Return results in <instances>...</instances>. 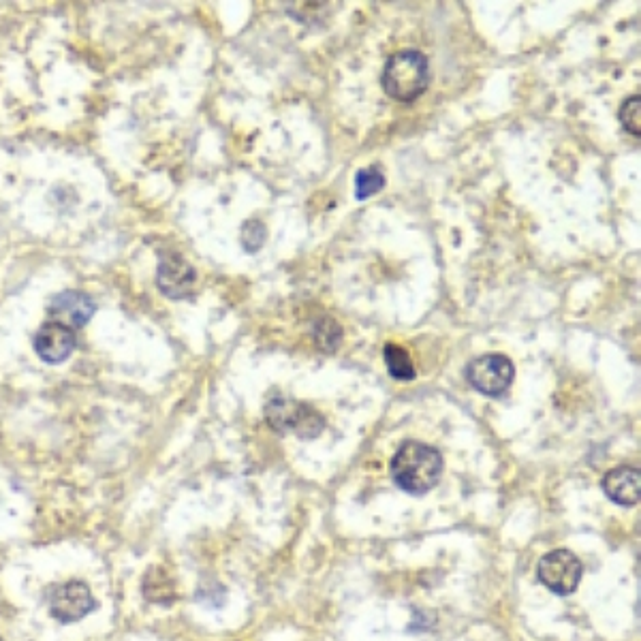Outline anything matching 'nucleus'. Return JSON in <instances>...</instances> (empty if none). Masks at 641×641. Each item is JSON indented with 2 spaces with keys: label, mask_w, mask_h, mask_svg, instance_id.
Returning a JSON list of instances; mask_svg holds the SVG:
<instances>
[{
  "label": "nucleus",
  "mask_w": 641,
  "mask_h": 641,
  "mask_svg": "<svg viewBox=\"0 0 641 641\" xmlns=\"http://www.w3.org/2000/svg\"><path fill=\"white\" fill-rule=\"evenodd\" d=\"M443 471L445 462L441 451L419 441L402 443L392 460L394 483L400 490L413 496H421L436 488V483L443 477Z\"/></svg>",
  "instance_id": "nucleus-1"
},
{
  "label": "nucleus",
  "mask_w": 641,
  "mask_h": 641,
  "mask_svg": "<svg viewBox=\"0 0 641 641\" xmlns=\"http://www.w3.org/2000/svg\"><path fill=\"white\" fill-rule=\"evenodd\" d=\"M383 90L387 97L409 103L424 95L430 84L428 58L417 50H400L387 60L383 69Z\"/></svg>",
  "instance_id": "nucleus-2"
},
{
  "label": "nucleus",
  "mask_w": 641,
  "mask_h": 641,
  "mask_svg": "<svg viewBox=\"0 0 641 641\" xmlns=\"http://www.w3.org/2000/svg\"><path fill=\"white\" fill-rule=\"evenodd\" d=\"M265 419L276 432H293L300 439H315L325 428V419L317 409L287 398L270 400L265 406Z\"/></svg>",
  "instance_id": "nucleus-3"
},
{
  "label": "nucleus",
  "mask_w": 641,
  "mask_h": 641,
  "mask_svg": "<svg viewBox=\"0 0 641 641\" xmlns=\"http://www.w3.org/2000/svg\"><path fill=\"white\" fill-rule=\"evenodd\" d=\"M466 381L479 394L498 398L503 396L515 379L513 362L505 355H481L464 370Z\"/></svg>",
  "instance_id": "nucleus-4"
},
{
  "label": "nucleus",
  "mask_w": 641,
  "mask_h": 641,
  "mask_svg": "<svg viewBox=\"0 0 641 641\" xmlns=\"http://www.w3.org/2000/svg\"><path fill=\"white\" fill-rule=\"evenodd\" d=\"M584 567L580 558L569 550H554L545 554L539 562V580L547 590H552L560 597L573 594L582 582Z\"/></svg>",
  "instance_id": "nucleus-5"
},
{
  "label": "nucleus",
  "mask_w": 641,
  "mask_h": 641,
  "mask_svg": "<svg viewBox=\"0 0 641 641\" xmlns=\"http://www.w3.org/2000/svg\"><path fill=\"white\" fill-rule=\"evenodd\" d=\"M95 609V599L84 582H67L54 586L50 594V614L58 622H77Z\"/></svg>",
  "instance_id": "nucleus-6"
},
{
  "label": "nucleus",
  "mask_w": 641,
  "mask_h": 641,
  "mask_svg": "<svg viewBox=\"0 0 641 641\" xmlns=\"http://www.w3.org/2000/svg\"><path fill=\"white\" fill-rule=\"evenodd\" d=\"M75 345V330L56 321H48L41 325L39 332L35 334V351L45 364H62L65 359L71 357Z\"/></svg>",
  "instance_id": "nucleus-7"
},
{
  "label": "nucleus",
  "mask_w": 641,
  "mask_h": 641,
  "mask_svg": "<svg viewBox=\"0 0 641 641\" xmlns=\"http://www.w3.org/2000/svg\"><path fill=\"white\" fill-rule=\"evenodd\" d=\"M156 285L171 300H182L195 285L193 265L178 253L163 255L159 270H156Z\"/></svg>",
  "instance_id": "nucleus-8"
},
{
  "label": "nucleus",
  "mask_w": 641,
  "mask_h": 641,
  "mask_svg": "<svg viewBox=\"0 0 641 641\" xmlns=\"http://www.w3.org/2000/svg\"><path fill=\"white\" fill-rule=\"evenodd\" d=\"M97 304L92 297L84 291H62L52 297L50 302V317L56 323H62L71 327V330H77V327H84L92 315H95Z\"/></svg>",
  "instance_id": "nucleus-9"
},
{
  "label": "nucleus",
  "mask_w": 641,
  "mask_h": 641,
  "mask_svg": "<svg viewBox=\"0 0 641 641\" xmlns=\"http://www.w3.org/2000/svg\"><path fill=\"white\" fill-rule=\"evenodd\" d=\"M603 492L609 500H614L616 505L622 507H635L641 496V475L637 468L631 466H620L609 471L603 477Z\"/></svg>",
  "instance_id": "nucleus-10"
},
{
  "label": "nucleus",
  "mask_w": 641,
  "mask_h": 641,
  "mask_svg": "<svg viewBox=\"0 0 641 641\" xmlns=\"http://www.w3.org/2000/svg\"><path fill=\"white\" fill-rule=\"evenodd\" d=\"M383 355H385L387 370H389V374H392L394 379H398V381H413L415 379L413 359L402 347L385 345Z\"/></svg>",
  "instance_id": "nucleus-11"
},
{
  "label": "nucleus",
  "mask_w": 641,
  "mask_h": 641,
  "mask_svg": "<svg viewBox=\"0 0 641 641\" xmlns=\"http://www.w3.org/2000/svg\"><path fill=\"white\" fill-rule=\"evenodd\" d=\"M144 594L152 603H169L174 599V586L161 569H150L144 580Z\"/></svg>",
  "instance_id": "nucleus-12"
},
{
  "label": "nucleus",
  "mask_w": 641,
  "mask_h": 641,
  "mask_svg": "<svg viewBox=\"0 0 641 641\" xmlns=\"http://www.w3.org/2000/svg\"><path fill=\"white\" fill-rule=\"evenodd\" d=\"M383 186H385V176H383L381 169H377V167L362 169V171H357V176H355V197L359 201H364V199L372 197L374 193L383 191Z\"/></svg>",
  "instance_id": "nucleus-13"
},
{
  "label": "nucleus",
  "mask_w": 641,
  "mask_h": 641,
  "mask_svg": "<svg viewBox=\"0 0 641 641\" xmlns=\"http://www.w3.org/2000/svg\"><path fill=\"white\" fill-rule=\"evenodd\" d=\"M618 118L622 122V127L627 129L629 133H633L635 137L641 135V99L639 97H631L622 103Z\"/></svg>",
  "instance_id": "nucleus-14"
},
{
  "label": "nucleus",
  "mask_w": 641,
  "mask_h": 641,
  "mask_svg": "<svg viewBox=\"0 0 641 641\" xmlns=\"http://www.w3.org/2000/svg\"><path fill=\"white\" fill-rule=\"evenodd\" d=\"M265 236H268V233H265L263 223L246 221L244 227H242V233H240V240H242V244H244V248L248 250V253H255V250H259L263 246Z\"/></svg>",
  "instance_id": "nucleus-15"
}]
</instances>
